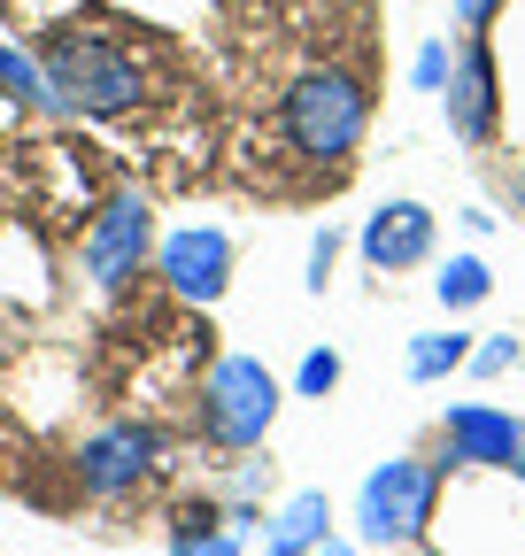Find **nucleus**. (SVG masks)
<instances>
[{
    "instance_id": "1",
    "label": "nucleus",
    "mask_w": 525,
    "mask_h": 556,
    "mask_svg": "<svg viewBox=\"0 0 525 556\" xmlns=\"http://www.w3.org/2000/svg\"><path fill=\"white\" fill-rule=\"evenodd\" d=\"M39 70H47V93L78 116H124L140 101V54L108 31H54L39 47Z\"/></svg>"
},
{
    "instance_id": "2",
    "label": "nucleus",
    "mask_w": 525,
    "mask_h": 556,
    "mask_svg": "<svg viewBox=\"0 0 525 556\" xmlns=\"http://www.w3.org/2000/svg\"><path fill=\"white\" fill-rule=\"evenodd\" d=\"M363 124H371V101L348 70H302L286 86V139L309 163H348L363 148Z\"/></svg>"
},
{
    "instance_id": "3",
    "label": "nucleus",
    "mask_w": 525,
    "mask_h": 556,
    "mask_svg": "<svg viewBox=\"0 0 525 556\" xmlns=\"http://www.w3.org/2000/svg\"><path fill=\"white\" fill-rule=\"evenodd\" d=\"M279 417V379L262 371L255 356H225L209 379H202V433L217 448H255Z\"/></svg>"
},
{
    "instance_id": "4",
    "label": "nucleus",
    "mask_w": 525,
    "mask_h": 556,
    "mask_svg": "<svg viewBox=\"0 0 525 556\" xmlns=\"http://www.w3.org/2000/svg\"><path fill=\"white\" fill-rule=\"evenodd\" d=\"M433 495H440V479L410 456H394L363 479V495H356V533L363 548H402L433 526Z\"/></svg>"
},
{
    "instance_id": "5",
    "label": "nucleus",
    "mask_w": 525,
    "mask_h": 556,
    "mask_svg": "<svg viewBox=\"0 0 525 556\" xmlns=\"http://www.w3.org/2000/svg\"><path fill=\"white\" fill-rule=\"evenodd\" d=\"M148 248H155V208L140 201V193H116L101 217L86 225V240H78V263H86V278L101 294H116L124 278H140V263H148Z\"/></svg>"
},
{
    "instance_id": "6",
    "label": "nucleus",
    "mask_w": 525,
    "mask_h": 556,
    "mask_svg": "<svg viewBox=\"0 0 525 556\" xmlns=\"http://www.w3.org/2000/svg\"><path fill=\"white\" fill-rule=\"evenodd\" d=\"M440 109H448V131L464 139V148H487V139H495L502 86H495V47H487V31L464 39V54H456L448 86H440Z\"/></svg>"
},
{
    "instance_id": "7",
    "label": "nucleus",
    "mask_w": 525,
    "mask_h": 556,
    "mask_svg": "<svg viewBox=\"0 0 525 556\" xmlns=\"http://www.w3.org/2000/svg\"><path fill=\"white\" fill-rule=\"evenodd\" d=\"M155 456H163L155 426H101L78 448V486H86L93 503H108V495H124V486H140L155 471Z\"/></svg>"
},
{
    "instance_id": "8",
    "label": "nucleus",
    "mask_w": 525,
    "mask_h": 556,
    "mask_svg": "<svg viewBox=\"0 0 525 556\" xmlns=\"http://www.w3.org/2000/svg\"><path fill=\"white\" fill-rule=\"evenodd\" d=\"M163 287L178 294V302H217L225 287H232V240L217 232V225H185V232H170L163 240Z\"/></svg>"
},
{
    "instance_id": "9",
    "label": "nucleus",
    "mask_w": 525,
    "mask_h": 556,
    "mask_svg": "<svg viewBox=\"0 0 525 556\" xmlns=\"http://www.w3.org/2000/svg\"><path fill=\"white\" fill-rule=\"evenodd\" d=\"M433 208L425 201H386V208H371L363 217V263L371 270H410V263H425L433 255Z\"/></svg>"
},
{
    "instance_id": "10",
    "label": "nucleus",
    "mask_w": 525,
    "mask_h": 556,
    "mask_svg": "<svg viewBox=\"0 0 525 556\" xmlns=\"http://www.w3.org/2000/svg\"><path fill=\"white\" fill-rule=\"evenodd\" d=\"M517 448H525V426H517V417H502V409H487V402H456V409H448V464L495 471V464H517Z\"/></svg>"
},
{
    "instance_id": "11",
    "label": "nucleus",
    "mask_w": 525,
    "mask_h": 556,
    "mask_svg": "<svg viewBox=\"0 0 525 556\" xmlns=\"http://www.w3.org/2000/svg\"><path fill=\"white\" fill-rule=\"evenodd\" d=\"M324 541H333V503L317 495H294L279 518H271V533H262V556H317Z\"/></svg>"
},
{
    "instance_id": "12",
    "label": "nucleus",
    "mask_w": 525,
    "mask_h": 556,
    "mask_svg": "<svg viewBox=\"0 0 525 556\" xmlns=\"http://www.w3.org/2000/svg\"><path fill=\"white\" fill-rule=\"evenodd\" d=\"M464 364H472V332H456V325L410 340V379H418V387H433V379H448V371H464Z\"/></svg>"
},
{
    "instance_id": "13",
    "label": "nucleus",
    "mask_w": 525,
    "mask_h": 556,
    "mask_svg": "<svg viewBox=\"0 0 525 556\" xmlns=\"http://www.w3.org/2000/svg\"><path fill=\"white\" fill-rule=\"evenodd\" d=\"M487 263L479 255H448L440 263V278H433V294H440V309H472V302H487Z\"/></svg>"
},
{
    "instance_id": "14",
    "label": "nucleus",
    "mask_w": 525,
    "mask_h": 556,
    "mask_svg": "<svg viewBox=\"0 0 525 556\" xmlns=\"http://www.w3.org/2000/svg\"><path fill=\"white\" fill-rule=\"evenodd\" d=\"M0 93H9V101H24V109L54 101V93H47V70H39L31 54H16V47H0Z\"/></svg>"
},
{
    "instance_id": "15",
    "label": "nucleus",
    "mask_w": 525,
    "mask_h": 556,
    "mask_svg": "<svg viewBox=\"0 0 525 556\" xmlns=\"http://www.w3.org/2000/svg\"><path fill=\"white\" fill-rule=\"evenodd\" d=\"M333 387H341V356H333V348H317V356H302V371H294V394L324 402Z\"/></svg>"
},
{
    "instance_id": "16",
    "label": "nucleus",
    "mask_w": 525,
    "mask_h": 556,
    "mask_svg": "<svg viewBox=\"0 0 525 556\" xmlns=\"http://www.w3.org/2000/svg\"><path fill=\"white\" fill-rule=\"evenodd\" d=\"M448 70H456V62H448V47L433 39V47H418V62H410V86H418V93H440Z\"/></svg>"
},
{
    "instance_id": "17",
    "label": "nucleus",
    "mask_w": 525,
    "mask_h": 556,
    "mask_svg": "<svg viewBox=\"0 0 525 556\" xmlns=\"http://www.w3.org/2000/svg\"><path fill=\"white\" fill-rule=\"evenodd\" d=\"M333 263H341V232L324 225V232L309 240V287H317V294H324V278H333Z\"/></svg>"
},
{
    "instance_id": "18",
    "label": "nucleus",
    "mask_w": 525,
    "mask_h": 556,
    "mask_svg": "<svg viewBox=\"0 0 525 556\" xmlns=\"http://www.w3.org/2000/svg\"><path fill=\"white\" fill-rule=\"evenodd\" d=\"M510 364H517V340L502 332V340H487V348H472V364H464V371H479V379H495V371H510Z\"/></svg>"
},
{
    "instance_id": "19",
    "label": "nucleus",
    "mask_w": 525,
    "mask_h": 556,
    "mask_svg": "<svg viewBox=\"0 0 525 556\" xmlns=\"http://www.w3.org/2000/svg\"><path fill=\"white\" fill-rule=\"evenodd\" d=\"M178 556H240V533H178Z\"/></svg>"
},
{
    "instance_id": "20",
    "label": "nucleus",
    "mask_w": 525,
    "mask_h": 556,
    "mask_svg": "<svg viewBox=\"0 0 525 556\" xmlns=\"http://www.w3.org/2000/svg\"><path fill=\"white\" fill-rule=\"evenodd\" d=\"M502 16V0H456V24H464V31H487Z\"/></svg>"
},
{
    "instance_id": "21",
    "label": "nucleus",
    "mask_w": 525,
    "mask_h": 556,
    "mask_svg": "<svg viewBox=\"0 0 525 556\" xmlns=\"http://www.w3.org/2000/svg\"><path fill=\"white\" fill-rule=\"evenodd\" d=\"M317 556H371V548H348V541H324Z\"/></svg>"
},
{
    "instance_id": "22",
    "label": "nucleus",
    "mask_w": 525,
    "mask_h": 556,
    "mask_svg": "<svg viewBox=\"0 0 525 556\" xmlns=\"http://www.w3.org/2000/svg\"><path fill=\"white\" fill-rule=\"evenodd\" d=\"M510 471H517V479H525V448H517V464H510Z\"/></svg>"
},
{
    "instance_id": "23",
    "label": "nucleus",
    "mask_w": 525,
    "mask_h": 556,
    "mask_svg": "<svg viewBox=\"0 0 525 556\" xmlns=\"http://www.w3.org/2000/svg\"><path fill=\"white\" fill-rule=\"evenodd\" d=\"M517 208H525V178H517Z\"/></svg>"
}]
</instances>
